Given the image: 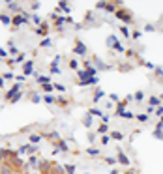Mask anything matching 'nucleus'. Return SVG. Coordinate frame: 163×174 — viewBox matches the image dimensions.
<instances>
[{
    "mask_svg": "<svg viewBox=\"0 0 163 174\" xmlns=\"http://www.w3.org/2000/svg\"><path fill=\"white\" fill-rule=\"evenodd\" d=\"M28 165H32V167H36V165H38V159L34 157V155H28Z\"/></svg>",
    "mask_w": 163,
    "mask_h": 174,
    "instance_id": "obj_35",
    "label": "nucleus"
},
{
    "mask_svg": "<svg viewBox=\"0 0 163 174\" xmlns=\"http://www.w3.org/2000/svg\"><path fill=\"white\" fill-rule=\"evenodd\" d=\"M120 32H122V34H124V36H126V38L129 36V30H127L126 26H120Z\"/></svg>",
    "mask_w": 163,
    "mask_h": 174,
    "instance_id": "obj_46",
    "label": "nucleus"
},
{
    "mask_svg": "<svg viewBox=\"0 0 163 174\" xmlns=\"http://www.w3.org/2000/svg\"><path fill=\"white\" fill-rule=\"evenodd\" d=\"M6 56H8V51H6L4 47H0V60H4Z\"/></svg>",
    "mask_w": 163,
    "mask_h": 174,
    "instance_id": "obj_42",
    "label": "nucleus"
},
{
    "mask_svg": "<svg viewBox=\"0 0 163 174\" xmlns=\"http://www.w3.org/2000/svg\"><path fill=\"white\" fill-rule=\"evenodd\" d=\"M135 118L139 120V122H146V120L150 118V116H148V114H135Z\"/></svg>",
    "mask_w": 163,
    "mask_h": 174,
    "instance_id": "obj_34",
    "label": "nucleus"
},
{
    "mask_svg": "<svg viewBox=\"0 0 163 174\" xmlns=\"http://www.w3.org/2000/svg\"><path fill=\"white\" fill-rule=\"evenodd\" d=\"M28 23V17H26V13H19V15H13L11 17V24L13 26H21V24H26Z\"/></svg>",
    "mask_w": 163,
    "mask_h": 174,
    "instance_id": "obj_3",
    "label": "nucleus"
},
{
    "mask_svg": "<svg viewBox=\"0 0 163 174\" xmlns=\"http://www.w3.org/2000/svg\"><path fill=\"white\" fill-rule=\"evenodd\" d=\"M109 137H111L112 140H122V138H124V133H122V131H112Z\"/></svg>",
    "mask_w": 163,
    "mask_h": 174,
    "instance_id": "obj_15",
    "label": "nucleus"
},
{
    "mask_svg": "<svg viewBox=\"0 0 163 174\" xmlns=\"http://www.w3.org/2000/svg\"><path fill=\"white\" fill-rule=\"evenodd\" d=\"M116 6H120L118 2H98L96 8H98V9H105V11H109V13H115L116 11Z\"/></svg>",
    "mask_w": 163,
    "mask_h": 174,
    "instance_id": "obj_2",
    "label": "nucleus"
},
{
    "mask_svg": "<svg viewBox=\"0 0 163 174\" xmlns=\"http://www.w3.org/2000/svg\"><path fill=\"white\" fill-rule=\"evenodd\" d=\"M23 73H24V77H28V75L34 73V62H32V60H28V62L23 64Z\"/></svg>",
    "mask_w": 163,
    "mask_h": 174,
    "instance_id": "obj_7",
    "label": "nucleus"
},
{
    "mask_svg": "<svg viewBox=\"0 0 163 174\" xmlns=\"http://www.w3.org/2000/svg\"><path fill=\"white\" fill-rule=\"evenodd\" d=\"M41 47H51V45H53V41L51 40H49V38H45V40H41Z\"/></svg>",
    "mask_w": 163,
    "mask_h": 174,
    "instance_id": "obj_31",
    "label": "nucleus"
},
{
    "mask_svg": "<svg viewBox=\"0 0 163 174\" xmlns=\"http://www.w3.org/2000/svg\"><path fill=\"white\" fill-rule=\"evenodd\" d=\"M0 62H2V60H0Z\"/></svg>",
    "mask_w": 163,
    "mask_h": 174,
    "instance_id": "obj_54",
    "label": "nucleus"
},
{
    "mask_svg": "<svg viewBox=\"0 0 163 174\" xmlns=\"http://www.w3.org/2000/svg\"><path fill=\"white\" fill-rule=\"evenodd\" d=\"M2 79H15V75H13V73H4Z\"/></svg>",
    "mask_w": 163,
    "mask_h": 174,
    "instance_id": "obj_49",
    "label": "nucleus"
},
{
    "mask_svg": "<svg viewBox=\"0 0 163 174\" xmlns=\"http://www.w3.org/2000/svg\"><path fill=\"white\" fill-rule=\"evenodd\" d=\"M92 64H94V67H96V69H100V71H107V69H109V64L103 62L100 56H94V62H92Z\"/></svg>",
    "mask_w": 163,
    "mask_h": 174,
    "instance_id": "obj_4",
    "label": "nucleus"
},
{
    "mask_svg": "<svg viewBox=\"0 0 163 174\" xmlns=\"http://www.w3.org/2000/svg\"><path fill=\"white\" fill-rule=\"evenodd\" d=\"M17 52H19V51H17V47H15V45H11V47H9V51H8V54H11L13 58H15Z\"/></svg>",
    "mask_w": 163,
    "mask_h": 174,
    "instance_id": "obj_33",
    "label": "nucleus"
},
{
    "mask_svg": "<svg viewBox=\"0 0 163 174\" xmlns=\"http://www.w3.org/2000/svg\"><path fill=\"white\" fill-rule=\"evenodd\" d=\"M41 88H43V92H51V90H53V84H51V83H47V84H43Z\"/></svg>",
    "mask_w": 163,
    "mask_h": 174,
    "instance_id": "obj_43",
    "label": "nucleus"
},
{
    "mask_svg": "<svg viewBox=\"0 0 163 174\" xmlns=\"http://www.w3.org/2000/svg\"><path fill=\"white\" fill-rule=\"evenodd\" d=\"M126 105H127L126 99H124V101H118V103H116V111H115V114L118 116L120 112H124V111H126Z\"/></svg>",
    "mask_w": 163,
    "mask_h": 174,
    "instance_id": "obj_12",
    "label": "nucleus"
},
{
    "mask_svg": "<svg viewBox=\"0 0 163 174\" xmlns=\"http://www.w3.org/2000/svg\"><path fill=\"white\" fill-rule=\"evenodd\" d=\"M56 11L69 13V11H71V8H69V4H68V2H58V4H56Z\"/></svg>",
    "mask_w": 163,
    "mask_h": 174,
    "instance_id": "obj_8",
    "label": "nucleus"
},
{
    "mask_svg": "<svg viewBox=\"0 0 163 174\" xmlns=\"http://www.w3.org/2000/svg\"><path fill=\"white\" fill-rule=\"evenodd\" d=\"M6 155H9V152L2 148V150H0V161H4V159H6Z\"/></svg>",
    "mask_w": 163,
    "mask_h": 174,
    "instance_id": "obj_39",
    "label": "nucleus"
},
{
    "mask_svg": "<svg viewBox=\"0 0 163 174\" xmlns=\"http://www.w3.org/2000/svg\"><path fill=\"white\" fill-rule=\"evenodd\" d=\"M116 40H118V38H116V36H115V34H111V36H109V38H107V41H105V43H107V47H112V43H115V41H116Z\"/></svg>",
    "mask_w": 163,
    "mask_h": 174,
    "instance_id": "obj_24",
    "label": "nucleus"
},
{
    "mask_svg": "<svg viewBox=\"0 0 163 174\" xmlns=\"http://www.w3.org/2000/svg\"><path fill=\"white\" fill-rule=\"evenodd\" d=\"M152 135H154L156 138H159V140H163V129H159V127H156V129L152 131Z\"/></svg>",
    "mask_w": 163,
    "mask_h": 174,
    "instance_id": "obj_21",
    "label": "nucleus"
},
{
    "mask_svg": "<svg viewBox=\"0 0 163 174\" xmlns=\"http://www.w3.org/2000/svg\"><path fill=\"white\" fill-rule=\"evenodd\" d=\"M133 99H135L137 103H141V101L144 99V92H143V90H137V92H135V95H133Z\"/></svg>",
    "mask_w": 163,
    "mask_h": 174,
    "instance_id": "obj_17",
    "label": "nucleus"
},
{
    "mask_svg": "<svg viewBox=\"0 0 163 174\" xmlns=\"http://www.w3.org/2000/svg\"><path fill=\"white\" fill-rule=\"evenodd\" d=\"M4 86V79H2V75H0V88Z\"/></svg>",
    "mask_w": 163,
    "mask_h": 174,
    "instance_id": "obj_52",
    "label": "nucleus"
},
{
    "mask_svg": "<svg viewBox=\"0 0 163 174\" xmlns=\"http://www.w3.org/2000/svg\"><path fill=\"white\" fill-rule=\"evenodd\" d=\"M0 21L4 24H11V17H9L8 13H0Z\"/></svg>",
    "mask_w": 163,
    "mask_h": 174,
    "instance_id": "obj_19",
    "label": "nucleus"
},
{
    "mask_svg": "<svg viewBox=\"0 0 163 174\" xmlns=\"http://www.w3.org/2000/svg\"><path fill=\"white\" fill-rule=\"evenodd\" d=\"M40 6H41L40 2H32V4H30V8L34 9V11H36V9H40Z\"/></svg>",
    "mask_w": 163,
    "mask_h": 174,
    "instance_id": "obj_45",
    "label": "nucleus"
},
{
    "mask_svg": "<svg viewBox=\"0 0 163 174\" xmlns=\"http://www.w3.org/2000/svg\"><path fill=\"white\" fill-rule=\"evenodd\" d=\"M116 163H122V165H126V167H129V165H131L129 157H127V155L124 154V152L120 150V148H118V157H116Z\"/></svg>",
    "mask_w": 163,
    "mask_h": 174,
    "instance_id": "obj_6",
    "label": "nucleus"
},
{
    "mask_svg": "<svg viewBox=\"0 0 163 174\" xmlns=\"http://www.w3.org/2000/svg\"><path fill=\"white\" fill-rule=\"evenodd\" d=\"M107 131H109V126H107V124H101V126L98 127V133H101V135H107Z\"/></svg>",
    "mask_w": 163,
    "mask_h": 174,
    "instance_id": "obj_25",
    "label": "nucleus"
},
{
    "mask_svg": "<svg viewBox=\"0 0 163 174\" xmlns=\"http://www.w3.org/2000/svg\"><path fill=\"white\" fill-rule=\"evenodd\" d=\"M148 105H150V107H154V109H158L159 105H161V99H159V95H152L150 101H148Z\"/></svg>",
    "mask_w": 163,
    "mask_h": 174,
    "instance_id": "obj_11",
    "label": "nucleus"
},
{
    "mask_svg": "<svg viewBox=\"0 0 163 174\" xmlns=\"http://www.w3.org/2000/svg\"><path fill=\"white\" fill-rule=\"evenodd\" d=\"M73 51H75V54H81V56H84V54L88 52V49H86V45H84L81 40H75V47H73Z\"/></svg>",
    "mask_w": 163,
    "mask_h": 174,
    "instance_id": "obj_5",
    "label": "nucleus"
},
{
    "mask_svg": "<svg viewBox=\"0 0 163 174\" xmlns=\"http://www.w3.org/2000/svg\"><path fill=\"white\" fill-rule=\"evenodd\" d=\"M116 17H118L122 23H126V24H131V21H133V15H131V11L129 9H126V8H120V9H116Z\"/></svg>",
    "mask_w": 163,
    "mask_h": 174,
    "instance_id": "obj_1",
    "label": "nucleus"
},
{
    "mask_svg": "<svg viewBox=\"0 0 163 174\" xmlns=\"http://www.w3.org/2000/svg\"><path fill=\"white\" fill-rule=\"evenodd\" d=\"M41 99H43L45 103H56V97H55V95H51V94H45Z\"/></svg>",
    "mask_w": 163,
    "mask_h": 174,
    "instance_id": "obj_22",
    "label": "nucleus"
},
{
    "mask_svg": "<svg viewBox=\"0 0 163 174\" xmlns=\"http://www.w3.org/2000/svg\"><path fill=\"white\" fill-rule=\"evenodd\" d=\"M32 101H34V103H40L41 101V95H32Z\"/></svg>",
    "mask_w": 163,
    "mask_h": 174,
    "instance_id": "obj_51",
    "label": "nucleus"
},
{
    "mask_svg": "<svg viewBox=\"0 0 163 174\" xmlns=\"http://www.w3.org/2000/svg\"><path fill=\"white\" fill-rule=\"evenodd\" d=\"M126 174H137V172H126Z\"/></svg>",
    "mask_w": 163,
    "mask_h": 174,
    "instance_id": "obj_53",
    "label": "nucleus"
},
{
    "mask_svg": "<svg viewBox=\"0 0 163 174\" xmlns=\"http://www.w3.org/2000/svg\"><path fill=\"white\" fill-rule=\"evenodd\" d=\"M53 88H56V90H60V92H64V90H66V88H64L62 84H58V83H55V84H53Z\"/></svg>",
    "mask_w": 163,
    "mask_h": 174,
    "instance_id": "obj_47",
    "label": "nucleus"
},
{
    "mask_svg": "<svg viewBox=\"0 0 163 174\" xmlns=\"http://www.w3.org/2000/svg\"><path fill=\"white\" fill-rule=\"evenodd\" d=\"M109 99H111V101H115V103H118V101H120L118 94H109Z\"/></svg>",
    "mask_w": 163,
    "mask_h": 174,
    "instance_id": "obj_41",
    "label": "nucleus"
},
{
    "mask_svg": "<svg viewBox=\"0 0 163 174\" xmlns=\"http://www.w3.org/2000/svg\"><path fill=\"white\" fill-rule=\"evenodd\" d=\"M154 114H156V116H159V118H161V116H163V105H159V107L156 109V111H154Z\"/></svg>",
    "mask_w": 163,
    "mask_h": 174,
    "instance_id": "obj_38",
    "label": "nucleus"
},
{
    "mask_svg": "<svg viewBox=\"0 0 163 174\" xmlns=\"http://www.w3.org/2000/svg\"><path fill=\"white\" fill-rule=\"evenodd\" d=\"M38 83L41 84V86H43V84H47V83H51V79H49V77H43V75H40L38 77Z\"/></svg>",
    "mask_w": 163,
    "mask_h": 174,
    "instance_id": "obj_27",
    "label": "nucleus"
},
{
    "mask_svg": "<svg viewBox=\"0 0 163 174\" xmlns=\"http://www.w3.org/2000/svg\"><path fill=\"white\" fill-rule=\"evenodd\" d=\"M146 67L150 69V71H154V69H156V64H152V62H146Z\"/></svg>",
    "mask_w": 163,
    "mask_h": 174,
    "instance_id": "obj_50",
    "label": "nucleus"
},
{
    "mask_svg": "<svg viewBox=\"0 0 163 174\" xmlns=\"http://www.w3.org/2000/svg\"><path fill=\"white\" fill-rule=\"evenodd\" d=\"M88 155H100V150H98V148H88Z\"/></svg>",
    "mask_w": 163,
    "mask_h": 174,
    "instance_id": "obj_37",
    "label": "nucleus"
},
{
    "mask_svg": "<svg viewBox=\"0 0 163 174\" xmlns=\"http://www.w3.org/2000/svg\"><path fill=\"white\" fill-rule=\"evenodd\" d=\"M28 140H30L32 144H38V142L41 140V137H40V135H30V137H28Z\"/></svg>",
    "mask_w": 163,
    "mask_h": 174,
    "instance_id": "obj_26",
    "label": "nucleus"
},
{
    "mask_svg": "<svg viewBox=\"0 0 163 174\" xmlns=\"http://www.w3.org/2000/svg\"><path fill=\"white\" fill-rule=\"evenodd\" d=\"M88 114H90V116H103V112H101L100 109L92 107V109H88Z\"/></svg>",
    "mask_w": 163,
    "mask_h": 174,
    "instance_id": "obj_20",
    "label": "nucleus"
},
{
    "mask_svg": "<svg viewBox=\"0 0 163 174\" xmlns=\"http://www.w3.org/2000/svg\"><path fill=\"white\" fill-rule=\"evenodd\" d=\"M154 71H156V75H158V77H163V67L161 66H156Z\"/></svg>",
    "mask_w": 163,
    "mask_h": 174,
    "instance_id": "obj_40",
    "label": "nucleus"
},
{
    "mask_svg": "<svg viewBox=\"0 0 163 174\" xmlns=\"http://www.w3.org/2000/svg\"><path fill=\"white\" fill-rule=\"evenodd\" d=\"M129 69H133V66L129 62H124V64H120V66H118V71H122V73L129 71Z\"/></svg>",
    "mask_w": 163,
    "mask_h": 174,
    "instance_id": "obj_13",
    "label": "nucleus"
},
{
    "mask_svg": "<svg viewBox=\"0 0 163 174\" xmlns=\"http://www.w3.org/2000/svg\"><path fill=\"white\" fill-rule=\"evenodd\" d=\"M56 146H58V150H62V152H68V144L64 142V140H56Z\"/></svg>",
    "mask_w": 163,
    "mask_h": 174,
    "instance_id": "obj_23",
    "label": "nucleus"
},
{
    "mask_svg": "<svg viewBox=\"0 0 163 174\" xmlns=\"http://www.w3.org/2000/svg\"><path fill=\"white\" fill-rule=\"evenodd\" d=\"M24 58H26V54H24V52H19L13 60H15V62H24Z\"/></svg>",
    "mask_w": 163,
    "mask_h": 174,
    "instance_id": "obj_32",
    "label": "nucleus"
},
{
    "mask_svg": "<svg viewBox=\"0 0 163 174\" xmlns=\"http://www.w3.org/2000/svg\"><path fill=\"white\" fill-rule=\"evenodd\" d=\"M69 67H71L73 71H77V69H79V62H77V60H69Z\"/></svg>",
    "mask_w": 163,
    "mask_h": 174,
    "instance_id": "obj_30",
    "label": "nucleus"
},
{
    "mask_svg": "<svg viewBox=\"0 0 163 174\" xmlns=\"http://www.w3.org/2000/svg\"><path fill=\"white\" fill-rule=\"evenodd\" d=\"M120 118H126V120H131V118H135V114H133L131 111H124V112H120Z\"/></svg>",
    "mask_w": 163,
    "mask_h": 174,
    "instance_id": "obj_16",
    "label": "nucleus"
},
{
    "mask_svg": "<svg viewBox=\"0 0 163 174\" xmlns=\"http://www.w3.org/2000/svg\"><path fill=\"white\" fill-rule=\"evenodd\" d=\"M129 36H131V40H139V38L143 36V32H141V30H133Z\"/></svg>",
    "mask_w": 163,
    "mask_h": 174,
    "instance_id": "obj_29",
    "label": "nucleus"
},
{
    "mask_svg": "<svg viewBox=\"0 0 163 174\" xmlns=\"http://www.w3.org/2000/svg\"><path fill=\"white\" fill-rule=\"evenodd\" d=\"M105 163L112 167V165H115V163H116V159H115V157H107V159H105Z\"/></svg>",
    "mask_w": 163,
    "mask_h": 174,
    "instance_id": "obj_44",
    "label": "nucleus"
},
{
    "mask_svg": "<svg viewBox=\"0 0 163 174\" xmlns=\"http://www.w3.org/2000/svg\"><path fill=\"white\" fill-rule=\"evenodd\" d=\"M144 30H146V32H154L156 26H154V24H146V26H144Z\"/></svg>",
    "mask_w": 163,
    "mask_h": 174,
    "instance_id": "obj_48",
    "label": "nucleus"
},
{
    "mask_svg": "<svg viewBox=\"0 0 163 174\" xmlns=\"http://www.w3.org/2000/svg\"><path fill=\"white\" fill-rule=\"evenodd\" d=\"M83 124H84V127H90V126H92V116L88 114V112L83 116Z\"/></svg>",
    "mask_w": 163,
    "mask_h": 174,
    "instance_id": "obj_18",
    "label": "nucleus"
},
{
    "mask_svg": "<svg viewBox=\"0 0 163 174\" xmlns=\"http://www.w3.org/2000/svg\"><path fill=\"white\" fill-rule=\"evenodd\" d=\"M64 170L68 174H75V165H64Z\"/></svg>",
    "mask_w": 163,
    "mask_h": 174,
    "instance_id": "obj_28",
    "label": "nucleus"
},
{
    "mask_svg": "<svg viewBox=\"0 0 163 174\" xmlns=\"http://www.w3.org/2000/svg\"><path fill=\"white\" fill-rule=\"evenodd\" d=\"M8 9H9V11H15L17 15H19V13H21V4H19V2H8Z\"/></svg>",
    "mask_w": 163,
    "mask_h": 174,
    "instance_id": "obj_9",
    "label": "nucleus"
},
{
    "mask_svg": "<svg viewBox=\"0 0 163 174\" xmlns=\"http://www.w3.org/2000/svg\"><path fill=\"white\" fill-rule=\"evenodd\" d=\"M103 95H105V92L101 90V88H98V90L94 92V95H92V101H94V103H100V99L103 97Z\"/></svg>",
    "mask_w": 163,
    "mask_h": 174,
    "instance_id": "obj_10",
    "label": "nucleus"
},
{
    "mask_svg": "<svg viewBox=\"0 0 163 174\" xmlns=\"http://www.w3.org/2000/svg\"><path fill=\"white\" fill-rule=\"evenodd\" d=\"M101 144H105V146H107L109 142H111V137H109V135H103V137H101V140H100Z\"/></svg>",
    "mask_w": 163,
    "mask_h": 174,
    "instance_id": "obj_36",
    "label": "nucleus"
},
{
    "mask_svg": "<svg viewBox=\"0 0 163 174\" xmlns=\"http://www.w3.org/2000/svg\"><path fill=\"white\" fill-rule=\"evenodd\" d=\"M111 49H115V51H118V52H126V49H124V45L120 43V40H116L115 43H112V47Z\"/></svg>",
    "mask_w": 163,
    "mask_h": 174,
    "instance_id": "obj_14",
    "label": "nucleus"
}]
</instances>
